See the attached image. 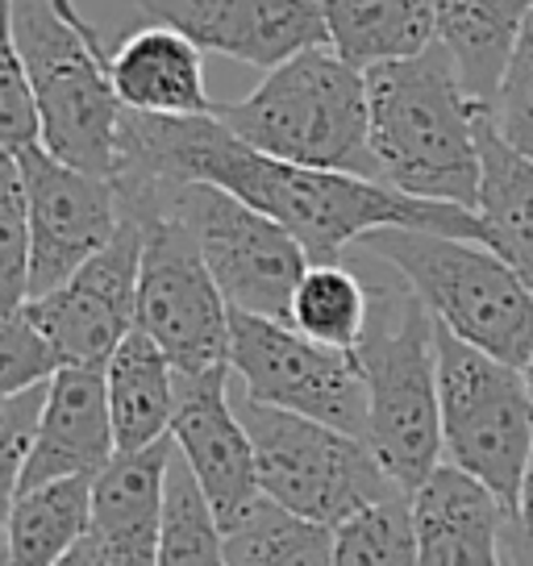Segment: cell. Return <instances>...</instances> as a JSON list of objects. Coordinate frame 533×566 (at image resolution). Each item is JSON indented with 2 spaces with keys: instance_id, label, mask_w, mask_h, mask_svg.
<instances>
[{
  "instance_id": "27",
  "label": "cell",
  "mask_w": 533,
  "mask_h": 566,
  "mask_svg": "<svg viewBox=\"0 0 533 566\" xmlns=\"http://www.w3.org/2000/svg\"><path fill=\"white\" fill-rule=\"evenodd\" d=\"M155 566H226V525L179 450L167 467V504Z\"/></svg>"
},
{
  "instance_id": "35",
  "label": "cell",
  "mask_w": 533,
  "mask_h": 566,
  "mask_svg": "<svg viewBox=\"0 0 533 566\" xmlns=\"http://www.w3.org/2000/svg\"><path fill=\"white\" fill-rule=\"evenodd\" d=\"M525 379H530V391H533V358L525 363Z\"/></svg>"
},
{
  "instance_id": "10",
  "label": "cell",
  "mask_w": 533,
  "mask_h": 566,
  "mask_svg": "<svg viewBox=\"0 0 533 566\" xmlns=\"http://www.w3.org/2000/svg\"><path fill=\"white\" fill-rule=\"evenodd\" d=\"M230 367L250 400L367 438V384L355 350L325 346L292 321L230 313Z\"/></svg>"
},
{
  "instance_id": "19",
  "label": "cell",
  "mask_w": 533,
  "mask_h": 566,
  "mask_svg": "<svg viewBox=\"0 0 533 566\" xmlns=\"http://www.w3.org/2000/svg\"><path fill=\"white\" fill-rule=\"evenodd\" d=\"M108 75L125 108L159 117H196L213 113L205 92V51L188 34L150 21L108 54Z\"/></svg>"
},
{
  "instance_id": "14",
  "label": "cell",
  "mask_w": 533,
  "mask_h": 566,
  "mask_svg": "<svg viewBox=\"0 0 533 566\" xmlns=\"http://www.w3.org/2000/svg\"><path fill=\"white\" fill-rule=\"evenodd\" d=\"M150 21L250 67H280L309 46H330L321 0H134Z\"/></svg>"
},
{
  "instance_id": "26",
  "label": "cell",
  "mask_w": 533,
  "mask_h": 566,
  "mask_svg": "<svg viewBox=\"0 0 533 566\" xmlns=\"http://www.w3.org/2000/svg\"><path fill=\"white\" fill-rule=\"evenodd\" d=\"M372 313V292L355 263H309L292 296V325L325 346L355 350Z\"/></svg>"
},
{
  "instance_id": "20",
  "label": "cell",
  "mask_w": 533,
  "mask_h": 566,
  "mask_svg": "<svg viewBox=\"0 0 533 566\" xmlns=\"http://www.w3.org/2000/svg\"><path fill=\"white\" fill-rule=\"evenodd\" d=\"M108 405H113V429L117 450H146L171 433L179 400V371L146 329H129L122 346L105 363Z\"/></svg>"
},
{
  "instance_id": "12",
  "label": "cell",
  "mask_w": 533,
  "mask_h": 566,
  "mask_svg": "<svg viewBox=\"0 0 533 566\" xmlns=\"http://www.w3.org/2000/svg\"><path fill=\"white\" fill-rule=\"evenodd\" d=\"M4 155L18 159L30 196V296H42L113 242L122 230V196L113 179L63 163L42 142Z\"/></svg>"
},
{
  "instance_id": "9",
  "label": "cell",
  "mask_w": 533,
  "mask_h": 566,
  "mask_svg": "<svg viewBox=\"0 0 533 566\" xmlns=\"http://www.w3.org/2000/svg\"><path fill=\"white\" fill-rule=\"evenodd\" d=\"M438 391L446 462L488 483L513 509L533 459V391L525 371L438 321Z\"/></svg>"
},
{
  "instance_id": "4",
  "label": "cell",
  "mask_w": 533,
  "mask_h": 566,
  "mask_svg": "<svg viewBox=\"0 0 533 566\" xmlns=\"http://www.w3.org/2000/svg\"><path fill=\"white\" fill-rule=\"evenodd\" d=\"M213 113L263 155L375 179L367 71L334 46L292 54L250 96L213 105Z\"/></svg>"
},
{
  "instance_id": "15",
  "label": "cell",
  "mask_w": 533,
  "mask_h": 566,
  "mask_svg": "<svg viewBox=\"0 0 533 566\" xmlns=\"http://www.w3.org/2000/svg\"><path fill=\"white\" fill-rule=\"evenodd\" d=\"M230 363L200 375H179V400L171 417L176 450L213 500L221 525H230L250 500L263 495L250 429L238 412V400H230Z\"/></svg>"
},
{
  "instance_id": "31",
  "label": "cell",
  "mask_w": 533,
  "mask_h": 566,
  "mask_svg": "<svg viewBox=\"0 0 533 566\" xmlns=\"http://www.w3.org/2000/svg\"><path fill=\"white\" fill-rule=\"evenodd\" d=\"M492 117H497L500 134L513 142L521 155L533 159V13L521 25L513 59L504 67L500 92L497 101H492Z\"/></svg>"
},
{
  "instance_id": "29",
  "label": "cell",
  "mask_w": 533,
  "mask_h": 566,
  "mask_svg": "<svg viewBox=\"0 0 533 566\" xmlns=\"http://www.w3.org/2000/svg\"><path fill=\"white\" fill-rule=\"evenodd\" d=\"M30 196L13 155L0 163V308L13 313L30 301Z\"/></svg>"
},
{
  "instance_id": "22",
  "label": "cell",
  "mask_w": 533,
  "mask_h": 566,
  "mask_svg": "<svg viewBox=\"0 0 533 566\" xmlns=\"http://www.w3.org/2000/svg\"><path fill=\"white\" fill-rule=\"evenodd\" d=\"M480 150L483 184L475 212L483 221V242L504 254L533 287V159L500 134L492 113L480 125Z\"/></svg>"
},
{
  "instance_id": "32",
  "label": "cell",
  "mask_w": 533,
  "mask_h": 566,
  "mask_svg": "<svg viewBox=\"0 0 533 566\" xmlns=\"http://www.w3.org/2000/svg\"><path fill=\"white\" fill-rule=\"evenodd\" d=\"M42 142V113L30 67L21 51L4 38V67H0V150H25Z\"/></svg>"
},
{
  "instance_id": "24",
  "label": "cell",
  "mask_w": 533,
  "mask_h": 566,
  "mask_svg": "<svg viewBox=\"0 0 533 566\" xmlns=\"http://www.w3.org/2000/svg\"><path fill=\"white\" fill-rule=\"evenodd\" d=\"M92 521V479L72 475L9 495L4 566H59Z\"/></svg>"
},
{
  "instance_id": "30",
  "label": "cell",
  "mask_w": 533,
  "mask_h": 566,
  "mask_svg": "<svg viewBox=\"0 0 533 566\" xmlns=\"http://www.w3.org/2000/svg\"><path fill=\"white\" fill-rule=\"evenodd\" d=\"M63 371V358L54 350V342L34 325L25 308L4 313L0 325V396L21 391L30 384H46Z\"/></svg>"
},
{
  "instance_id": "28",
  "label": "cell",
  "mask_w": 533,
  "mask_h": 566,
  "mask_svg": "<svg viewBox=\"0 0 533 566\" xmlns=\"http://www.w3.org/2000/svg\"><path fill=\"white\" fill-rule=\"evenodd\" d=\"M334 566H421L412 492L375 500L334 525Z\"/></svg>"
},
{
  "instance_id": "2",
  "label": "cell",
  "mask_w": 533,
  "mask_h": 566,
  "mask_svg": "<svg viewBox=\"0 0 533 566\" xmlns=\"http://www.w3.org/2000/svg\"><path fill=\"white\" fill-rule=\"evenodd\" d=\"M375 179L421 200L480 209V125L492 105L475 101L454 54L433 38L421 54L367 67Z\"/></svg>"
},
{
  "instance_id": "8",
  "label": "cell",
  "mask_w": 533,
  "mask_h": 566,
  "mask_svg": "<svg viewBox=\"0 0 533 566\" xmlns=\"http://www.w3.org/2000/svg\"><path fill=\"white\" fill-rule=\"evenodd\" d=\"M233 400L254 442L259 488L292 513L321 525H342L375 500L405 492L375 459L367 438L301 412L259 405L247 391H238Z\"/></svg>"
},
{
  "instance_id": "33",
  "label": "cell",
  "mask_w": 533,
  "mask_h": 566,
  "mask_svg": "<svg viewBox=\"0 0 533 566\" xmlns=\"http://www.w3.org/2000/svg\"><path fill=\"white\" fill-rule=\"evenodd\" d=\"M46 396H51V379L46 384H30L21 391H4L0 400V438H4V467H9V488L18 483L21 467L30 459L38 442V424L46 412Z\"/></svg>"
},
{
  "instance_id": "17",
  "label": "cell",
  "mask_w": 533,
  "mask_h": 566,
  "mask_svg": "<svg viewBox=\"0 0 533 566\" xmlns=\"http://www.w3.org/2000/svg\"><path fill=\"white\" fill-rule=\"evenodd\" d=\"M171 454L176 438L167 433L146 450H117V459L92 479L88 542L105 566H155Z\"/></svg>"
},
{
  "instance_id": "11",
  "label": "cell",
  "mask_w": 533,
  "mask_h": 566,
  "mask_svg": "<svg viewBox=\"0 0 533 566\" xmlns=\"http://www.w3.org/2000/svg\"><path fill=\"white\" fill-rule=\"evenodd\" d=\"M146 230L138 275V329L159 342L179 375L230 363V301L213 280L192 230L171 212L138 217Z\"/></svg>"
},
{
  "instance_id": "16",
  "label": "cell",
  "mask_w": 533,
  "mask_h": 566,
  "mask_svg": "<svg viewBox=\"0 0 533 566\" xmlns=\"http://www.w3.org/2000/svg\"><path fill=\"white\" fill-rule=\"evenodd\" d=\"M113 459H117V429H113L105 367H63L51 379L38 442L9 495L54 483V479H96Z\"/></svg>"
},
{
  "instance_id": "34",
  "label": "cell",
  "mask_w": 533,
  "mask_h": 566,
  "mask_svg": "<svg viewBox=\"0 0 533 566\" xmlns=\"http://www.w3.org/2000/svg\"><path fill=\"white\" fill-rule=\"evenodd\" d=\"M59 566H105V563H101V554L92 549L88 533H84V542H80V546H75L72 554H67V558H63Z\"/></svg>"
},
{
  "instance_id": "3",
  "label": "cell",
  "mask_w": 533,
  "mask_h": 566,
  "mask_svg": "<svg viewBox=\"0 0 533 566\" xmlns=\"http://www.w3.org/2000/svg\"><path fill=\"white\" fill-rule=\"evenodd\" d=\"M363 280L372 292V313L355 346V363L367 384V442L384 471L412 492L446 459L438 317L391 263Z\"/></svg>"
},
{
  "instance_id": "21",
  "label": "cell",
  "mask_w": 533,
  "mask_h": 566,
  "mask_svg": "<svg viewBox=\"0 0 533 566\" xmlns=\"http://www.w3.org/2000/svg\"><path fill=\"white\" fill-rule=\"evenodd\" d=\"M533 0H438V42L454 54L467 92L492 105Z\"/></svg>"
},
{
  "instance_id": "13",
  "label": "cell",
  "mask_w": 533,
  "mask_h": 566,
  "mask_svg": "<svg viewBox=\"0 0 533 566\" xmlns=\"http://www.w3.org/2000/svg\"><path fill=\"white\" fill-rule=\"evenodd\" d=\"M146 230L122 212V230L101 254L59 287L21 304L42 334L54 342L63 367H105L108 354L138 325V275H143Z\"/></svg>"
},
{
  "instance_id": "25",
  "label": "cell",
  "mask_w": 533,
  "mask_h": 566,
  "mask_svg": "<svg viewBox=\"0 0 533 566\" xmlns=\"http://www.w3.org/2000/svg\"><path fill=\"white\" fill-rule=\"evenodd\" d=\"M226 566H334V525L263 492L226 525Z\"/></svg>"
},
{
  "instance_id": "7",
  "label": "cell",
  "mask_w": 533,
  "mask_h": 566,
  "mask_svg": "<svg viewBox=\"0 0 533 566\" xmlns=\"http://www.w3.org/2000/svg\"><path fill=\"white\" fill-rule=\"evenodd\" d=\"M117 196L125 217H146V212L179 217L192 230L230 308L275 321L292 317L296 283L304 280L313 259L304 254L296 233L284 230L275 217L205 179L117 188Z\"/></svg>"
},
{
  "instance_id": "1",
  "label": "cell",
  "mask_w": 533,
  "mask_h": 566,
  "mask_svg": "<svg viewBox=\"0 0 533 566\" xmlns=\"http://www.w3.org/2000/svg\"><path fill=\"white\" fill-rule=\"evenodd\" d=\"M184 179L217 184L263 209L266 217H275L284 230L296 233V242L313 263H338L367 233L391 226L483 242V221L475 209L421 200L355 171H325L263 155L238 138L217 113L159 117L125 108L113 184L146 188V184H184Z\"/></svg>"
},
{
  "instance_id": "18",
  "label": "cell",
  "mask_w": 533,
  "mask_h": 566,
  "mask_svg": "<svg viewBox=\"0 0 533 566\" xmlns=\"http://www.w3.org/2000/svg\"><path fill=\"white\" fill-rule=\"evenodd\" d=\"M509 504L488 483L442 462L433 475L412 488V525L421 566H509L504 525Z\"/></svg>"
},
{
  "instance_id": "23",
  "label": "cell",
  "mask_w": 533,
  "mask_h": 566,
  "mask_svg": "<svg viewBox=\"0 0 533 566\" xmlns=\"http://www.w3.org/2000/svg\"><path fill=\"white\" fill-rule=\"evenodd\" d=\"M330 46L355 67L421 54L438 38V0H321Z\"/></svg>"
},
{
  "instance_id": "6",
  "label": "cell",
  "mask_w": 533,
  "mask_h": 566,
  "mask_svg": "<svg viewBox=\"0 0 533 566\" xmlns=\"http://www.w3.org/2000/svg\"><path fill=\"white\" fill-rule=\"evenodd\" d=\"M358 247L396 266L446 329L525 371L533 358V287L504 254L475 238L409 226L375 230Z\"/></svg>"
},
{
  "instance_id": "5",
  "label": "cell",
  "mask_w": 533,
  "mask_h": 566,
  "mask_svg": "<svg viewBox=\"0 0 533 566\" xmlns=\"http://www.w3.org/2000/svg\"><path fill=\"white\" fill-rule=\"evenodd\" d=\"M13 42L30 67L42 113V146L92 176H117L125 105L113 75L101 30L75 0H4Z\"/></svg>"
}]
</instances>
